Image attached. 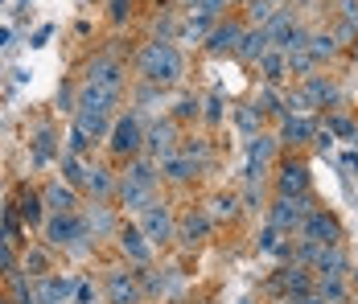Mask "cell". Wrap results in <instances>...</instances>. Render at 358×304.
I'll list each match as a JSON object with an SVG mask.
<instances>
[{
	"instance_id": "ffe728a7",
	"label": "cell",
	"mask_w": 358,
	"mask_h": 304,
	"mask_svg": "<svg viewBox=\"0 0 358 304\" xmlns=\"http://www.w3.org/2000/svg\"><path fill=\"white\" fill-rule=\"evenodd\" d=\"M280 292H288L292 301H301V296H309L313 292V280H309V268L305 263H292V268H280V275L272 280Z\"/></svg>"
},
{
	"instance_id": "ba28073f",
	"label": "cell",
	"mask_w": 358,
	"mask_h": 304,
	"mask_svg": "<svg viewBox=\"0 0 358 304\" xmlns=\"http://www.w3.org/2000/svg\"><path fill=\"white\" fill-rule=\"evenodd\" d=\"M103 292H108V304H141V301H144L141 271H132V268H111L108 280H103Z\"/></svg>"
},
{
	"instance_id": "6da1fadb",
	"label": "cell",
	"mask_w": 358,
	"mask_h": 304,
	"mask_svg": "<svg viewBox=\"0 0 358 304\" xmlns=\"http://www.w3.org/2000/svg\"><path fill=\"white\" fill-rule=\"evenodd\" d=\"M181 74H185V58H181V50L173 41H148L141 54H136V78L148 82V87H157V91H165V87H178Z\"/></svg>"
},
{
	"instance_id": "f35d334b",
	"label": "cell",
	"mask_w": 358,
	"mask_h": 304,
	"mask_svg": "<svg viewBox=\"0 0 358 304\" xmlns=\"http://www.w3.org/2000/svg\"><path fill=\"white\" fill-rule=\"evenodd\" d=\"M202 115V103L194 99V95H181L178 99V111H173V120H198Z\"/></svg>"
},
{
	"instance_id": "52a82bcc",
	"label": "cell",
	"mask_w": 358,
	"mask_h": 304,
	"mask_svg": "<svg viewBox=\"0 0 358 304\" xmlns=\"http://www.w3.org/2000/svg\"><path fill=\"white\" fill-rule=\"evenodd\" d=\"M83 82H91V87H108V91H124V82H128V66H124V58H115V54H95V58L87 62Z\"/></svg>"
},
{
	"instance_id": "7402d4cb",
	"label": "cell",
	"mask_w": 358,
	"mask_h": 304,
	"mask_svg": "<svg viewBox=\"0 0 358 304\" xmlns=\"http://www.w3.org/2000/svg\"><path fill=\"white\" fill-rule=\"evenodd\" d=\"M313 136H317V124L309 115H285L280 120V144H292L296 148V144H309Z\"/></svg>"
},
{
	"instance_id": "4dcf8cb0",
	"label": "cell",
	"mask_w": 358,
	"mask_h": 304,
	"mask_svg": "<svg viewBox=\"0 0 358 304\" xmlns=\"http://www.w3.org/2000/svg\"><path fill=\"white\" fill-rule=\"evenodd\" d=\"M259 74H264L268 82H276V78H285V74H288V58L280 54V50H272V54H264V58H259Z\"/></svg>"
},
{
	"instance_id": "f6af8a7d",
	"label": "cell",
	"mask_w": 358,
	"mask_h": 304,
	"mask_svg": "<svg viewBox=\"0 0 358 304\" xmlns=\"http://www.w3.org/2000/svg\"><path fill=\"white\" fill-rule=\"evenodd\" d=\"M342 169H358V148H355V152H346V157H342Z\"/></svg>"
},
{
	"instance_id": "2e32d148",
	"label": "cell",
	"mask_w": 358,
	"mask_h": 304,
	"mask_svg": "<svg viewBox=\"0 0 358 304\" xmlns=\"http://www.w3.org/2000/svg\"><path fill=\"white\" fill-rule=\"evenodd\" d=\"M157 169H161V181H169V185H185V181H194L202 165L194 161V157H185V152H173V157H165V161H157Z\"/></svg>"
},
{
	"instance_id": "f5cc1de1",
	"label": "cell",
	"mask_w": 358,
	"mask_h": 304,
	"mask_svg": "<svg viewBox=\"0 0 358 304\" xmlns=\"http://www.w3.org/2000/svg\"><path fill=\"white\" fill-rule=\"evenodd\" d=\"M276 4H280V0H276Z\"/></svg>"
},
{
	"instance_id": "bcb514c9",
	"label": "cell",
	"mask_w": 358,
	"mask_h": 304,
	"mask_svg": "<svg viewBox=\"0 0 358 304\" xmlns=\"http://www.w3.org/2000/svg\"><path fill=\"white\" fill-rule=\"evenodd\" d=\"M45 41H50V25H45V29H37V37L29 41V45H45Z\"/></svg>"
},
{
	"instance_id": "f546056e",
	"label": "cell",
	"mask_w": 358,
	"mask_h": 304,
	"mask_svg": "<svg viewBox=\"0 0 358 304\" xmlns=\"http://www.w3.org/2000/svg\"><path fill=\"white\" fill-rule=\"evenodd\" d=\"M313 288H317V296H322L325 304H342L346 301V280H342V275H317Z\"/></svg>"
},
{
	"instance_id": "836d02e7",
	"label": "cell",
	"mask_w": 358,
	"mask_h": 304,
	"mask_svg": "<svg viewBox=\"0 0 358 304\" xmlns=\"http://www.w3.org/2000/svg\"><path fill=\"white\" fill-rule=\"evenodd\" d=\"M235 210H239V198L235 194H218V198H210V218H235Z\"/></svg>"
},
{
	"instance_id": "f907efd6",
	"label": "cell",
	"mask_w": 358,
	"mask_h": 304,
	"mask_svg": "<svg viewBox=\"0 0 358 304\" xmlns=\"http://www.w3.org/2000/svg\"><path fill=\"white\" fill-rule=\"evenodd\" d=\"M355 144H358V136H355Z\"/></svg>"
},
{
	"instance_id": "d6986e66",
	"label": "cell",
	"mask_w": 358,
	"mask_h": 304,
	"mask_svg": "<svg viewBox=\"0 0 358 304\" xmlns=\"http://www.w3.org/2000/svg\"><path fill=\"white\" fill-rule=\"evenodd\" d=\"M45 202H41V189H17V218L25 222V226H34V231H41V222H45Z\"/></svg>"
},
{
	"instance_id": "ac0fdd59",
	"label": "cell",
	"mask_w": 358,
	"mask_h": 304,
	"mask_svg": "<svg viewBox=\"0 0 358 304\" xmlns=\"http://www.w3.org/2000/svg\"><path fill=\"white\" fill-rule=\"evenodd\" d=\"M276 136H251V144H248V181L255 185L259 181V173L268 169V161H272V152H276Z\"/></svg>"
},
{
	"instance_id": "30bf717a",
	"label": "cell",
	"mask_w": 358,
	"mask_h": 304,
	"mask_svg": "<svg viewBox=\"0 0 358 304\" xmlns=\"http://www.w3.org/2000/svg\"><path fill=\"white\" fill-rule=\"evenodd\" d=\"M309 210H313V198H276V205L268 210V222L285 235H296Z\"/></svg>"
},
{
	"instance_id": "7a4b0ae2",
	"label": "cell",
	"mask_w": 358,
	"mask_h": 304,
	"mask_svg": "<svg viewBox=\"0 0 358 304\" xmlns=\"http://www.w3.org/2000/svg\"><path fill=\"white\" fill-rule=\"evenodd\" d=\"M157 185H161V169H157V161L136 157V161H128L124 177L115 181V198H120L124 210H136V214H141L148 202H157Z\"/></svg>"
},
{
	"instance_id": "d590c367",
	"label": "cell",
	"mask_w": 358,
	"mask_h": 304,
	"mask_svg": "<svg viewBox=\"0 0 358 304\" xmlns=\"http://www.w3.org/2000/svg\"><path fill=\"white\" fill-rule=\"evenodd\" d=\"M325 132H329V136H342V140H355V136H358V124H355V120H346V115H329Z\"/></svg>"
},
{
	"instance_id": "8d00e7d4",
	"label": "cell",
	"mask_w": 358,
	"mask_h": 304,
	"mask_svg": "<svg viewBox=\"0 0 358 304\" xmlns=\"http://www.w3.org/2000/svg\"><path fill=\"white\" fill-rule=\"evenodd\" d=\"M227 4H231V0H194V4H189V8H194V13H198V17H206V21H218V17H222V8H227Z\"/></svg>"
},
{
	"instance_id": "e0dca14e",
	"label": "cell",
	"mask_w": 358,
	"mask_h": 304,
	"mask_svg": "<svg viewBox=\"0 0 358 304\" xmlns=\"http://www.w3.org/2000/svg\"><path fill=\"white\" fill-rule=\"evenodd\" d=\"M264 54H272V37H268V29L248 25V29H243V41H239V50H235V58L248 62V66H259Z\"/></svg>"
},
{
	"instance_id": "5bb4252c",
	"label": "cell",
	"mask_w": 358,
	"mask_h": 304,
	"mask_svg": "<svg viewBox=\"0 0 358 304\" xmlns=\"http://www.w3.org/2000/svg\"><path fill=\"white\" fill-rule=\"evenodd\" d=\"M41 202L50 214H78V189L66 181H45L41 185Z\"/></svg>"
},
{
	"instance_id": "5b68a950",
	"label": "cell",
	"mask_w": 358,
	"mask_h": 304,
	"mask_svg": "<svg viewBox=\"0 0 358 304\" xmlns=\"http://www.w3.org/2000/svg\"><path fill=\"white\" fill-rule=\"evenodd\" d=\"M144 231V238L152 243V247H165L169 238H178V222H173V210L169 202H148L141 210V222H136Z\"/></svg>"
},
{
	"instance_id": "d6a6232c",
	"label": "cell",
	"mask_w": 358,
	"mask_h": 304,
	"mask_svg": "<svg viewBox=\"0 0 358 304\" xmlns=\"http://www.w3.org/2000/svg\"><path fill=\"white\" fill-rule=\"evenodd\" d=\"M25 275H29V280L50 275V255H45L41 247H29V255H25Z\"/></svg>"
},
{
	"instance_id": "c3c4849f",
	"label": "cell",
	"mask_w": 358,
	"mask_h": 304,
	"mask_svg": "<svg viewBox=\"0 0 358 304\" xmlns=\"http://www.w3.org/2000/svg\"><path fill=\"white\" fill-rule=\"evenodd\" d=\"M0 304H13V301H8V296H0Z\"/></svg>"
},
{
	"instance_id": "cb8c5ba5",
	"label": "cell",
	"mask_w": 358,
	"mask_h": 304,
	"mask_svg": "<svg viewBox=\"0 0 358 304\" xmlns=\"http://www.w3.org/2000/svg\"><path fill=\"white\" fill-rule=\"evenodd\" d=\"M95 202H108L111 194H115V173L108 169V165H91L87 169V185H83Z\"/></svg>"
},
{
	"instance_id": "1f68e13d",
	"label": "cell",
	"mask_w": 358,
	"mask_h": 304,
	"mask_svg": "<svg viewBox=\"0 0 358 304\" xmlns=\"http://www.w3.org/2000/svg\"><path fill=\"white\" fill-rule=\"evenodd\" d=\"M309 54H313V62L334 58V54H338V37L334 34H309Z\"/></svg>"
},
{
	"instance_id": "8fae6325",
	"label": "cell",
	"mask_w": 358,
	"mask_h": 304,
	"mask_svg": "<svg viewBox=\"0 0 358 304\" xmlns=\"http://www.w3.org/2000/svg\"><path fill=\"white\" fill-rule=\"evenodd\" d=\"M74 288H78L74 275H58V271H50V275L34 280V301L37 304H71Z\"/></svg>"
},
{
	"instance_id": "681fc988",
	"label": "cell",
	"mask_w": 358,
	"mask_h": 304,
	"mask_svg": "<svg viewBox=\"0 0 358 304\" xmlns=\"http://www.w3.org/2000/svg\"><path fill=\"white\" fill-rule=\"evenodd\" d=\"M288 304H296V301H288Z\"/></svg>"
},
{
	"instance_id": "74e56055",
	"label": "cell",
	"mask_w": 358,
	"mask_h": 304,
	"mask_svg": "<svg viewBox=\"0 0 358 304\" xmlns=\"http://www.w3.org/2000/svg\"><path fill=\"white\" fill-rule=\"evenodd\" d=\"M259 124H264V111L259 107H239V128L251 136H259Z\"/></svg>"
},
{
	"instance_id": "3957f363",
	"label": "cell",
	"mask_w": 358,
	"mask_h": 304,
	"mask_svg": "<svg viewBox=\"0 0 358 304\" xmlns=\"http://www.w3.org/2000/svg\"><path fill=\"white\" fill-rule=\"evenodd\" d=\"M41 238L54 251H71V255H87L91 251V231H87L83 214H45Z\"/></svg>"
},
{
	"instance_id": "8992f818",
	"label": "cell",
	"mask_w": 358,
	"mask_h": 304,
	"mask_svg": "<svg viewBox=\"0 0 358 304\" xmlns=\"http://www.w3.org/2000/svg\"><path fill=\"white\" fill-rule=\"evenodd\" d=\"M301 243H317V247H342V226H338V218L329 214V210H309L305 214V222H301Z\"/></svg>"
},
{
	"instance_id": "9c48e42d",
	"label": "cell",
	"mask_w": 358,
	"mask_h": 304,
	"mask_svg": "<svg viewBox=\"0 0 358 304\" xmlns=\"http://www.w3.org/2000/svg\"><path fill=\"white\" fill-rule=\"evenodd\" d=\"M181 144H178V120L173 115H165V120H157L148 132H144V157L148 161H165V157H173Z\"/></svg>"
},
{
	"instance_id": "7c38bea8",
	"label": "cell",
	"mask_w": 358,
	"mask_h": 304,
	"mask_svg": "<svg viewBox=\"0 0 358 304\" xmlns=\"http://www.w3.org/2000/svg\"><path fill=\"white\" fill-rule=\"evenodd\" d=\"M276 194L280 198H309V165L305 161H280V169H276Z\"/></svg>"
},
{
	"instance_id": "ee69618b",
	"label": "cell",
	"mask_w": 358,
	"mask_h": 304,
	"mask_svg": "<svg viewBox=\"0 0 358 304\" xmlns=\"http://www.w3.org/2000/svg\"><path fill=\"white\" fill-rule=\"evenodd\" d=\"M313 144H317L322 152H329V148H334V136H329V132H317V136H313Z\"/></svg>"
},
{
	"instance_id": "44dd1931",
	"label": "cell",
	"mask_w": 358,
	"mask_h": 304,
	"mask_svg": "<svg viewBox=\"0 0 358 304\" xmlns=\"http://www.w3.org/2000/svg\"><path fill=\"white\" fill-rule=\"evenodd\" d=\"M58 157V136H54V128L50 124H41L34 132V148H29V165L34 169H45L50 161Z\"/></svg>"
},
{
	"instance_id": "b9f144b4",
	"label": "cell",
	"mask_w": 358,
	"mask_h": 304,
	"mask_svg": "<svg viewBox=\"0 0 358 304\" xmlns=\"http://www.w3.org/2000/svg\"><path fill=\"white\" fill-rule=\"evenodd\" d=\"M13 271H17V255H13L8 238L0 235V275H13Z\"/></svg>"
},
{
	"instance_id": "7dc6e473",
	"label": "cell",
	"mask_w": 358,
	"mask_h": 304,
	"mask_svg": "<svg viewBox=\"0 0 358 304\" xmlns=\"http://www.w3.org/2000/svg\"><path fill=\"white\" fill-rule=\"evenodd\" d=\"M0 45H8V29H0Z\"/></svg>"
},
{
	"instance_id": "4fadbf2b",
	"label": "cell",
	"mask_w": 358,
	"mask_h": 304,
	"mask_svg": "<svg viewBox=\"0 0 358 304\" xmlns=\"http://www.w3.org/2000/svg\"><path fill=\"white\" fill-rule=\"evenodd\" d=\"M115 243H120V251H124L128 263H136V268H148L152 263V243L144 238L141 226H120L115 231Z\"/></svg>"
},
{
	"instance_id": "277c9868",
	"label": "cell",
	"mask_w": 358,
	"mask_h": 304,
	"mask_svg": "<svg viewBox=\"0 0 358 304\" xmlns=\"http://www.w3.org/2000/svg\"><path fill=\"white\" fill-rule=\"evenodd\" d=\"M144 120L141 111H120L115 115V124H111L108 132V148L115 161H136V157H144Z\"/></svg>"
},
{
	"instance_id": "7bdbcfd3",
	"label": "cell",
	"mask_w": 358,
	"mask_h": 304,
	"mask_svg": "<svg viewBox=\"0 0 358 304\" xmlns=\"http://www.w3.org/2000/svg\"><path fill=\"white\" fill-rule=\"evenodd\" d=\"M202 120H206V124H218V120H222V99H218V95H210V99H206Z\"/></svg>"
},
{
	"instance_id": "83f0119b",
	"label": "cell",
	"mask_w": 358,
	"mask_h": 304,
	"mask_svg": "<svg viewBox=\"0 0 358 304\" xmlns=\"http://www.w3.org/2000/svg\"><path fill=\"white\" fill-rule=\"evenodd\" d=\"M243 4H248V8H243V21L255 25V29H264V25L280 13V4H276V0H243Z\"/></svg>"
},
{
	"instance_id": "603a6c76",
	"label": "cell",
	"mask_w": 358,
	"mask_h": 304,
	"mask_svg": "<svg viewBox=\"0 0 358 304\" xmlns=\"http://www.w3.org/2000/svg\"><path fill=\"white\" fill-rule=\"evenodd\" d=\"M83 218H87V231H91L95 238L115 235V231H120V222H115V214H111V205H108V202H91Z\"/></svg>"
},
{
	"instance_id": "4316f807",
	"label": "cell",
	"mask_w": 358,
	"mask_h": 304,
	"mask_svg": "<svg viewBox=\"0 0 358 304\" xmlns=\"http://www.w3.org/2000/svg\"><path fill=\"white\" fill-rule=\"evenodd\" d=\"M210 226H215V218H210L206 210H189V214L181 218V238H185V243H202V238L210 235Z\"/></svg>"
},
{
	"instance_id": "ab89813d",
	"label": "cell",
	"mask_w": 358,
	"mask_h": 304,
	"mask_svg": "<svg viewBox=\"0 0 358 304\" xmlns=\"http://www.w3.org/2000/svg\"><path fill=\"white\" fill-rule=\"evenodd\" d=\"M108 17H111V25H128V17H132V0H111Z\"/></svg>"
},
{
	"instance_id": "60d3db41",
	"label": "cell",
	"mask_w": 358,
	"mask_h": 304,
	"mask_svg": "<svg viewBox=\"0 0 358 304\" xmlns=\"http://www.w3.org/2000/svg\"><path fill=\"white\" fill-rule=\"evenodd\" d=\"M71 304H99L95 284H91V280H78V288H74V301H71Z\"/></svg>"
},
{
	"instance_id": "d4e9b609",
	"label": "cell",
	"mask_w": 358,
	"mask_h": 304,
	"mask_svg": "<svg viewBox=\"0 0 358 304\" xmlns=\"http://www.w3.org/2000/svg\"><path fill=\"white\" fill-rule=\"evenodd\" d=\"M305 99L313 103V107H325V103H338V87L325 78V74H309L305 78V91H301Z\"/></svg>"
},
{
	"instance_id": "484cf974",
	"label": "cell",
	"mask_w": 358,
	"mask_h": 304,
	"mask_svg": "<svg viewBox=\"0 0 358 304\" xmlns=\"http://www.w3.org/2000/svg\"><path fill=\"white\" fill-rule=\"evenodd\" d=\"M346 268H350V259H346L342 247H322L317 259H313V271L317 275H346Z\"/></svg>"
},
{
	"instance_id": "9a60e30c",
	"label": "cell",
	"mask_w": 358,
	"mask_h": 304,
	"mask_svg": "<svg viewBox=\"0 0 358 304\" xmlns=\"http://www.w3.org/2000/svg\"><path fill=\"white\" fill-rule=\"evenodd\" d=\"M243 21H215V29L206 34V50L210 54H235L239 41H243Z\"/></svg>"
},
{
	"instance_id": "e575fe53",
	"label": "cell",
	"mask_w": 358,
	"mask_h": 304,
	"mask_svg": "<svg viewBox=\"0 0 358 304\" xmlns=\"http://www.w3.org/2000/svg\"><path fill=\"white\" fill-rule=\"evenodd\" d=\"M259 251H264V255H280V251H285V231H276V226L268 222V231L259 235Z\"/></svg>"
},
{
	"instance_id": "816d5d0a",
	"label": "cell",
	"mask_w": 358,
	"mask_h": 304,
	"mask_svg": "<svg viewBox=\"0 0 358 304\" xmlns=\"http://www.w3.org/2000/svg\"><path fill=\"white\" fill-rule=\"evenodd\" d=\"M0 4H4V0H0Z\"/></svg>"
},
{
	"instance_id": "f1b7e54d",
	"label": "cell",
	"mask_w": 358,
	"mask_h": 304,
	"mask_svg": "<svg viewBox=\"0 0 358 304\" xmlns=\"http://www.w3.org/2000/svg\"><path fill=\"white\" fill-rule=\"evenodd\" d=\"M58 161H62V181H66V185H74V189H83V185H87V169H91V165H83V157H74V152H62Z\"/></svg>"
}]
</instances>
